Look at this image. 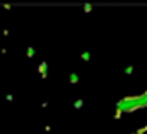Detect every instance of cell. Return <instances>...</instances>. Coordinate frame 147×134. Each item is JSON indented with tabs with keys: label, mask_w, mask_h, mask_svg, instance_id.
Returning a JSON list of instances; mask_svg holds the SVG:
<instances>
[{
	"label": "cell",
	"mask_w": 147,
	"mask_h": 134,
	"mask_svg": "<svg viewBox=\"0 0 147 134\" xmlns=\"http://www.w3.org/2000/svg\"><path fill=\"white\" fill-rule=\"evenodd\" d=\"M125 71H127V73H132V71H134V66H128Z\"/></svg>",
	"instance_id": "cell-2"
},
{
	"label": "cell",
	"mask_w": 147,
	"mask_h": 134,
	"mask_svg": "<svg viewBox=\"0 0 147 134\" xmlns=\"http://www.w3.org/2000/svg\"><path fill=\"white\" fill-rule=\"evenodd\" d=\"M70 82H72V83L77 82V75H72V76H70Z\"/></svg>",
	"instance_id": "cell-1"
}]
</instances>
